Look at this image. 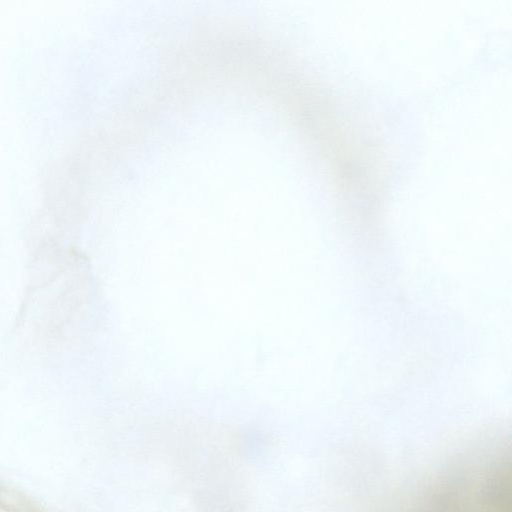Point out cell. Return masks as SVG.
<instances>
[{"label":"cell","instance_id":"1","mask_svg":"<svg viewBox=\"0 0 512 512\" xmlns=\"http://www.w3.org/2000/svg\"><path fill=\"white\" fill-rule=\"evenodd\" d=\"M409 512H511L510 457H482L449 473Z\"/></svg>","mask_w":512,"mask_h":512},{"label":"cell","instance_id":"2","mask_svg":"<svg viewBox=\"0 0 512 512\" xmlns=\"http://www.w3.org/2000/svg\"><path fill=\"white\" fill-rule=\"evenodd\" d=\"M0 512H45L37 504L0 485Z\"/></svg>","mask_w":512,"mask_h":512}]
</instances>
